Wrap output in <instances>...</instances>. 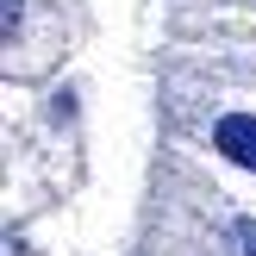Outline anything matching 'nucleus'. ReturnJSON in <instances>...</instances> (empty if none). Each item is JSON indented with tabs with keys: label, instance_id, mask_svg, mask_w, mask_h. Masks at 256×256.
Returning a JSON list of instances; mask_svg holds the SVG:
<instances>
[{
	"label": "nucleus",
	"instance_id": "2",
	"mask_svg": "<svg viewBox=\"0 0 256 256\" xmlns=\"http://www.w3.org/2000/svg\"><path fill=\"white\" fill-rule=\"evenodd\" d=\"M232 238H238V244H244V256H256V225H250V219H244V225H238V232H232Z\"/></svg>",
	"mask_w": 256,
	"mask_h": 256
},
{
	"label": "nucleus",
	"instance_id": "3",
	"mask_svg": "<svg viewBox=\"0 0 256 256\" xmlns=\"http://www.w3.org/2000/svg\"><path fill=\"white\" fill-rule=\"evenodd\" d=\"M12 19H19V0H6V32H12Z\"/></svg>",
	"mask_w": 256,
	"mask_h": 256
},
{
	"label": "nucleus",
	"instance_id": "1",
	"mask_svg": "<svg viewBox=\"0 0 256 256\" xmlns=\"http://www.w3.org/2000/svg\"><path fill=\"white\" fill-rule=\"evenodd\" d=\"M212 150H225L238 169H256V119H250V112H232V119H219V132H212Z\"/></svg>",
	"mask_w": 256,
	"mask_h": 256
}]
</instances>
